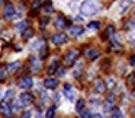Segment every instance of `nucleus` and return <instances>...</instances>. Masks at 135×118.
Wrapping results in <instances>:
<instances>
[{
  "label": "nucleus",
  "instance_id": "18",
  "mask_svg": "<svg viewBox=\"0 0 135 118\" xmlns=\"http://www.w3.org/2000/svg\"><path fill=\"white\" fill-rule=\"evenodd\" d=\"M47 56H48V47L47 45H42V48L39 50V57H41V58H45Z\"/></svg>",
  "mask_w": 135,
  "mask_h": 118
},
{
  "label": "nucleus",
  "instance_id": "38",
  "mask_svg": "<svg viewBox=\"0 0 135 118\" xmlns=\"http://www.w3.org/2000/svg\"><path fill=\"white\" fill-rule=\"evenodd\" d=\"M132 114H134V115H135V105H134V106H132Z\"/></svg>",
  "mask_w": 135,
  "mask_h": 118
},
{
  "label": "nucleus",
  "instance_id": "29",
  "mask_svg": "<svg viewBox=\"0 0 135 118\" xmlns=\"http://www.w3.org/2000/svg\"><path fill=\"white\" fill-rule=\"evenodd\" d=\"M120 114V109L118 108V106H115L113 109H112V115H119Z\"/></svg>",
  "mask_w": 135,
  "mask_h": 118
},
{
  "label": "nucleus",
  "instance_id": "19",
  "mask_svg": "<svg viewBox=\"0 0 135 118\" xmlns=\"http://www.w3.org/2000/svg\"><path fill=\"white\" fill-rule=\"evenodd\" d=\"M0 111L3 112L4 115H7V117H9V115H10V106L4 103V105H2V106H0Z\"/></svg>",
  "mask_w": 135,
  "mask_h": 118
},
{
  "label": "nucleus",
  "instance_id": "14",
  "mask_svg": "<svg viewBox=\"0 0 135 118\" xmlns=\"http://www.w3.org/2000/svg\"><path fill=\"white\" fill-rule=\"evenodd\" d=\"M22 37H23L25 41H28V39H31L33 37V29L32 28H26V29L23 31V34H22Z\"/></svg>",
  "mask_w": 135,
  "mask_h": 118
},
{
  "label": "nucleus",
  "instance_id": "21",
  "mask_svg": "<svg viewBox=\"0 0 135 118\" xmlns=\"http://www.w3.org/2000/svg\"><path fill=\"white\" fill-rule=\"evenodd\" d=\"M54 114H55V106H50L45 117H47V118H54Z\"/></svg>",
  "mask_w": 135,
  "mask_h": 118
},
{
  "label": "nucleus",
  "instance_id": "41",
  "mask_svg": "<svg viewBox=\"0 0 135 118\" xmlns=\"http://www.w3.org/2000/svg\"><path fill=\"white\" fill-rule=\"evenodd\" d=\"M97 118H100V117H97Z\"/></svg>",
  "mask_w": 135,
  "mask_h": 118
},
{
  "label": "nucleus",
  "instance_id": "42",
  "mask_svg": "<svg viewBox=\"0 0 135 118\" xmlns=\"http://www.w3.org/2000/svg\"><path fill=\"white\" fill-rule=\"evenodd\" d=\"M134 25H135V24H134Z\"/></svg>",
  "mask_w": 135,
  "mask_h": 118
},
{
  "label": "nucleus",
  "instance_id": "20",
  "mask_svg": "<svg viewBox=\"0 0 135 118\" xmlns=\"http://www.w3.org/2000/svg\"><path fill=\"white\" fill-rule=\"evenodd\" d=\"M31 63H32V71H38L39 70V61L35 58H31Z\"/></svg>",
  "mask_w": 135,
  "mask_h": 118
},
{
  "label": "nucleus",
  "instance_id": "3",
  "mask_svg": "<svg viewBox=\"0 0 135 118\" xmlns=\"http://www.w3.org/2000/svg\"><path fill=\"white\" fill-rule=\"evenodd\" d=\"M51 41H52L55 45L65 44V42H67V35H65V34H62V32H58V34H55V35H52Z\"/></svg>",
  "mask_w": 135,
  "mask_h": 118
},
{
  "label": "nucleus",
  "instance_id": "37",
  "mask_svg": "<svg viewBox=\"0 0 135 118\" xmlns=\"http://www.w3.org/2000/svg\"><path fill=\"white\" fill-rule=\"evenodd\" d=\"M112 118H123V115H122V114H119V115H112Z\"/></svg>",
  "mask_w": 135,
  "mask_h": 118
},
{
  "label": "nucleus",
  "instance_id": "8",
  "mask_svg": "<svg viewBox=\"0 0 135 118\" xmlns=\"http://www.w3.org/2000/svg\"><path fill=\"white\" fill-rule=\"evenodd\" d=\"M106 88H108V86L105 85V82H103V80L97 79L96 82H94V90H96L97 93H103V92L106 90Z\"/></svg>",
  "mask_w": 135,
  "mask_h": 118
},
{
  "label": "nucleus",
  "instance_id": "39",
  "mask_svg": "<svg viewBox=\"0 0 135 118\" xmlns=\"http://www.w3.org/2000/svg\"><path fill=\"white\" fill-rule=\"evenodd\" d=\"M36 118H42V117H41V114H36Z\"/></svg>",
  "mask_w": 135,
  "mask_h": 118
},
{
  "label": "nucleus",
  "instance_id": "9",
  "mask_svg": "<svg viewBox=\"0 0 135 118\" xmlns=\"http://www.w3.org/2000/svg\"><path fill=\"white\" fill-rule=\"evenodd\" d=\"M64 95L65 98H67L68 101H74V92H73V88H71V85H64Z\"/></svg>",
  "mask_w": 135,
  "mask_h": 118
},
{
  "label": "nucleus",
  "instance_id": "15",
  "mask_svg": "<svg viewBox=\"0 0 135 118\" xmlns=\"http://www.w3.org/2000/svg\"><path fill=\"white\" fill-rule=\"evenodd\" d=\"M19 64H21L19 61H15V63H10V64H7V66H6V71H7V73H13V71H15L16 69L19 67Z\"/></svg>",
  "mask_w": 135,
  "mask_h": 118
},
{
  "label": "nucleus",
  "instance_id": "24",
  "mask_svg": "<svg viewBox=\"0 0 135 118\" xmlns=\"http://www.w3.org/2000/svg\"><path fill=\"white\" fill-rule=\"evenodd\" d=\"M113 34H115V28H113V26H108V28H106L105 37H112Z\"/></svg>",
  "mask_w": 135,
  "mask_h": 118
},
{
  "label": "nucleus",
  "instance_id": "4",
  "mask_svg": "<svg viewBox=\"0 0 135 118\" xmlns=\"http://www.w3.org/2000/svg\"><path fill=\"white\" fill-rule=\"evenodd\" d=\"M18 85H19V88H22V89H29V88H32L33 80H32L31 76H25V77H22V79L19 80Z\"/></svg>",
  "mask_w": 135,
  "mask_h": 118
},
{
  "label": "nucleus",
  "instance_id": "25",
  "mask_svg": "<svg viewBox=\"0 0 135 118\" xmlns=\"http://www.w3.org/2000/svg\"><path fill=\"white\" fill-rule=\"evenodd\" d=\"M87 28H89V29H99L100 24H99V22H90V24L87 25Z\"/></svg>",
  "mask_w": 135,
  "mask_h": 118
},
{
  "label": "nucleus",
  "instance_id": "30",
  "mask_svg": "<svg viewBox=\"0 0 135 118\" xmlns=\"http://www.w3.org/2000/svg\"><path fill=\"white\" fill-rule=\"evenodd\" d=\"M115 102V95H109L108 96V103L110 105V103H113Z\"/></svg>",
  "mask_w": 135,
  "mask_h": 118
},
{
  "label": "nucleus",
  "instance_id": "40",
  "mask_svg": "<svg viewBox=\"0 0 135 118\" xmlns=\"http://www.w3.org/2000/svg\"><path fill=\"white\" fill-rule=\"evenodd\" d=\"M2 4H3V2H0V6H2Z\"/></svg>",
  "mask_w": 135,
  "mask_h": 118
},
{
  "label": "nucleus",
  "instance_id": "36",
  "mask_svg": "<svg viewBox=\"0 0 135 118\" xmlns=\"http://www.w3.org/2000/svg\"><path fill=\"white\" fill-rule=\"evenodd\" d=\"M35 15H38V10H36V9H35V10H32V12L29 13V16H35Z\"/></svg>",
  "mask_w": 135,
  "mask_h": 118
},
{
  "label": "nucleus",
  "instance_id": "34",
  "mask_svg": "<svg viewBox=\"0 0 135 118\" xmlns=\"http://www.w3.org/2000/svg\"><path fill=\"white\" fill-rule=\"evenodd\" d=\"M129 64H131V66H135V56L131 57V60H129Z\"/></svg>",
  "mask_w": 135,
  "mask_h": 118
},
{
  "label": "nucleus",
  "instance_id": "31",
  "mask_svg": "<svg viewBox=\"0 0 135 118\" xmlns=\"http://www.w3.org/2000/svg\"><path fill=\"white\" fill-rule=\"evenodd\" d=\"M21 118H31V111H25Z\"/></svg>",
  "mask_w": 135,
  "mask_h": 118
},
{
  "label": "nucleus",
  "instance_id": "16",
  "mask_svg": "<svg viewBox=\"0 0 135 118\" xmlns=\"http://www.w3.org/2000/svg\"><path fill=\"white\" fill-rule=\"evenodd\" d=\"M84 106H86V101L84 99H79L77 101V103H76V109L77 111H83V109H84Z\"/></svg>",
  "mask_w": 135,
  "mask_h": 118
},
{
  "label": "nucleus",
  "instance_id": "23",
  "mask_svg": "<svg viewBox=\"0 0 135 118\" xmlns=\"http://www.w3.org/2000/svg\"><path fill=\"white\" fill-rule=\"evenodd\" d=\"M128 85L132 86V88H135V73H132L128 76Z\"/></svg>",
  "mask_w": 135,
  "mask_h": 118
},
{
  "label": "nucleus",
  "instance_id": "17",
  "mask_svg": "<svg viewBox=\"0 0 135 118\" xmlns=\"http://www.w3.org/2000/svg\"><path fill=\"white\" fill-rule=\"evenodd\" d=\"M28 28V22L26 21H23V22H19L18 25H16V29L18 31H21V32H23L25 29Z\"/></svg>",
  "mask_w": 135,
  "mask_h": 118
},
{
  "label": "nucleus",
  "instance_id": "7",
  "mask_svg": "<svg viewBox=\"0 0 135 118\" xmlns=\"http://www.w3.org/2000/svg\"><path fill=\"white\" fill-rule=\"evenodd\" d=\"M58 86V80L54 79V77H48L44 80V88L45 89H55Z\"/></svg>",
  "mask_w": 135,
  "mask_h": 118
},
{
  "label": "nucleus",
  "instance_id": "6",
  "mask_svg": "<svg viewBox=\"0 0 135 118\" xmlns=\"http://www.w3.org/2000/svg\"><path fill=\"white\" fill-rule=\"evenodd\" d=\"M3 16H4V19H13L16 16V13H15V6H12V4H7L6 7H4V12H3Z\"/></svg>",
  "mask_w": 135,
  "mask_h": 118
},
{
  "label": "nucleus",
  "instance_id": "13",
  "mask_svg": "<svg viewBox=\"0 0 135 118\" xmlns=\"http://www.w3.org/2000/svg\"><path fill=\"white\" fill-rule=\"evenodd\" d=\"M70 32H71V35H73V37H79V35H81V34L84 32V29H83L81 26H73L70 29Z\"/></svg>",
  "mask_w": 135,
  "mask_h": 118
},
{
  "label": "nucleus",
  "instance_id": "22",
  "mask_svg": "<svg viewBox=\"0 0 135 118\" xmlns=\"http://www.w3.org/2000/svg\"><path fill=\"white\" fill-rule=\"evenodd\" d=\"M80 115H81V118H91V117H93V114H91L90 111H87V109L80 111Z\"/></svg>",
  "mask_w": 135,
  "mask_h": 118
},
{
  "label": "nucleus",
  "instance_id": "11",
  "mask_svg": "<svg viewBox=\"0 0 135 118\" xmlns=\"http://www.w3.org/2000/svg\"><path fill=\"white\" fill-rule=\"evenodd\" d=\"M86 57H87L89 60H94L99 57V51L96 50V48H89L87 51H86Z\"/></svg>",
  "mask_w": 135,
  "mask_h": 118
},
{
  "label": "nucleus",
  "instance_id": "33",
  "mask_svg": "<svg viewBox=\"0 0 135 118\" xmlns=\"http://www.w3.org/2000/svg\"><path fill=\"white\" fill-rule=\"evenodd\" d=\"M32 4H33V9H38V7L42 4V2H33Z\"/></svg>",
  "mask_w": 135,
  "mask_h": 118
},
{
  "label": "nucleus",
  "instance_id": "32",
  "mask_svg": "<svg viewBox=\"0 0 135 118\" xmlns=\"http://www.w3.org/2000/svg\"><path fill=\"white\" fill-rule=\"evenodd\" d=\"M57 74H58V76H64V74H65V69H58V70H57Z\"/></svg>",
  "mask_w": 135,
  "mask_h": 118
},
{
  "label": "nucleus",
  "instance_id": "1",
  "mask_svg": "<svg viewBox=\"0 0 135 118\" xmlns=\"http://www.w3.org/2000/svg\"><path fill=\"white\" fill-rule=\"evenodd\" d=\"M80 10H81L83 15H94V13L97 12V6L94 3H91V2H83L81 6H80Z\"/></svg>",
  "mask_w": 135,
  "mask_h": 118
},
{
  "label": "nucleus",
  "instance_id": "35",
  "mask_svg": "<svg viewBox=\"0 0 135 118\" xmlns=\"http://www.w3.org/2000/svg\"><path fill=\"white\" fill-rule=\"evenodd\" d=\"M4 77H6V76H4V71L0 70V80H4Z\"/></svg>",
  "mask_w": 135,
  "mask_h": 118
},
{
  "label": "nucleus",
  "instance_id": "12",
  "mask_svg": "<svg viewBox=\"0 0 135 118\" xmlns=\"http://www.w3.org/2000/svg\"><path fill=\"white\" fill-rule=\"evenodd\" d=\"M64 26H65V18L60 15L58 18L55 19V28H57V29H62Z\"/></svg>",
  "mask_w": 135,
  "mask_h": 118
},
{
  "label": "nucleus",
  "instance_id": "5",
  "mask_svg": "<svg viewBox=\"0 0 135 118\" xmlns=\"http://www.w3.org/2000/svg\"><path fill=\"white\" fill-rule=\"evenodd\" d=\"M19 102L22 103V105H29V103L33 102V95L29 93V92H23V93L21 95V101Z\"/></svg>",
  "mask_w": 135,
  "mask_h": 118
},
{
  "label": "nucleus",
  "instance_id": "2",
  "mask_svg": "<svg viewBox=\"0 0 135 118\" xmlns=\"http://www.w3.org/2000/svg\"><path fill=\"white\" fill-rule=\"evenodd\" d=\"M77 57H79V51L77 50H70L64 57V64L65 66H73L74 61L77 60Z\"/></svg>",
  "mask_w": 135,
  "mask_h": 118
},
{
  "label": "nucleus",
  "instance_id": "28",
  "mask_svg": "<svg viewBox=\"0 0 135 118\" xmlns=\"http://www.w3.org/2000/svg\"><path fill=\"white\" fill-rule=\"evenodd\" d=\"M13 95H15V92H13V90H9V92L6 93V96H4V101H9L10 98L13 96Z\"/></svg>",
  "mask_w": 135,
  "mask_h": 118
},
{
  "label": "nucleus",
  "instance_id": "26",
  "mask_svg": "<svg viewBox=\"0 0 135 118\" xmlns=\"http://www.w3.org/2000/svg\"><path fill=\"white\" fill-rule=\"evenodd\" d=\"M44 9H45V12H47V13H51V12L54 10V7H52V4L48 2V3H45V7H44Z\"/></svg>",
  "mask_w": 135,
  "mask_h": 118
},
{
  "label": "nucleus",
  "instance_id": "10",
  "mask_svg": "<svg viewBox=\"0 0 135 118\" xmlns=\"http://www.w3.org/2000/svg\"><path fill=\"white\" fill-rule=\"evenodd\" d=\"M58 69H60V61H58V60H54V61L51 63V66L48 67V74H50V76H52L54 73H57V70H58Z\"/></svg>",
  "mask_w": 135,
  "mask_h": 118
},
{
  "label": "nucleus",
  "instance_id": "27",
  "mask_svg": "<svg viewBox=\"0 0 135 118\" xmlns=\"http://www.w3.org/2000/svg\"><path fill=\"white\" fill-rule=\"evenodd\" d=\"M48 21H50V18H48V16H44V18H42V19H41V22H39V24H41V26H42V28H44V26H45V25H47V24H48Z\"/></svg>",
  "mask_w": 135,
  "mask_h": 118
}]
</instances>
